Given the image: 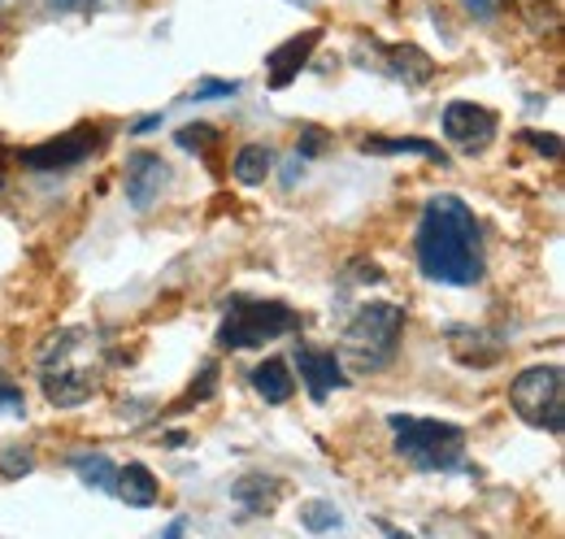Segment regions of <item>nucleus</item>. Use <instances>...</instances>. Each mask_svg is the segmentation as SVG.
<instances>
[{
    "mask_svg": "<svg viewBox=\"0 0 565 539\" xmlns=\"http://www.w3.org/2000/svg\"><path fill=\"white\" fill-rule=\"evenodd\" d=\"M414 249L430 283L470 287L483 278V226L461 197H430L423 204Z\"/></svg>",
    "mask_w": 565,
    "mask_h": 539,
    "instance_id": "nucleus-1",
    "label": "nucleus"
},
{
    "mask_svg": "<svg viewBox=\"0 0 565 539\" xmlns=\"http://www.w3.org/2000/svg\"><path fill=\"white\" fill-rule=\"evenodd\" d=\"M401 336H405V309L401 305H387V300H370L361 305L349 327H344V339H340V352L353 370H383L392 366L396 348H401Z\"/></svg>",
    "mask_w": 565,
    "mask_h": 539,
    "instance_id": "nucleus-2",
    "label": "nucleus"
},
{
    "mask_svg": "<svg viewBox=\"0 0 565 539\" xmlns=\"http://www.w3.org/2000/svg\"><path fill=\"white\" fill-rule=\"evenodd\" d=\"M392 435H396V453L423 474L452 471L466 453V431L457 422H439V418H409V413H392L387 418Z\"/></svg>",
    "mask_w": 565,
    "mask_h": 539,
    "instance_id": "nucleus-3",
    "label": "nucleus"
},
{
    "mask_svg": "<svg viewBox=\"0 0 565 539\" xmlns=\"http://www.w3.org/2000/svg\"><path fill=\"white\" fill-rule=\"evenodd\" d=\"M300 331V314L282 300H257V296H235L222 327H217V344L231 348V352H244V348H257V344H270L279 336Z\"/></svg>",
    "mask_w": 565,
    "mask_h": 539,
    "instance_id": "nucleus-4",
    "label": "nucleus"
},
{
    "mask_svg": "<svg viewBox=\"0 0 565 539\" xmlns=\"http://www.w3.org/2000/svg\"><path fill=\"white\" fill-rule=\"evenodd\" d=\"M509 404L513 413L535 426V431H548V435H562L565 431V374L562 366H526L513 383H509Z\"/></svg>",
    "mask_w": 565,
    "mask_h": 539,
    "instance_id": "nucleus-5",
    "label": "nucleus"
},
{
    "mask_svg": "<svg viewBox=\"0 0 565 539\" xmlns=\"http://www.w3.org/2000/svg\"><path fill=\"white\" fill-rule=\"evenodd\" d=\"M83 339H87V331H62V336L49 339V348H44L40 388H44L49 404H57V409H74V404H83L100 388V370L74 361V348Z\"/></svg>",
    "mask_w": 565,
    "mask_h": 539,
    "instance_id": "nucleus-6",
    "label": "nucleus"
},
{
    "mask_svg": "<svg viewBox=\"0 0 565 539\" xmlns=\"http://www.w3.org/2000/svg\"><path fill=\"white\" fill-rule=\"evenodd\" d=\"M96 148H100V131H96L92 123H83V127L57 135V139H44V144L22 148L18 161H22L26 170H71V166H83Z\"/></svg>",
    "mask_w": 565,
    "mask_h": 539,
    "instance_id": "nucleus-7",
    "label": "nucleus"
},
{
    "mask_svg": "<svg viewBox=\"0 0 565 539\" xmlns=\"http://www.w3.org/2000/svg\"><path fill=\"white\" fill-rule=\"evenodd\" d=\"M444 135L461 148V152H483L495 139V114L488 105H475V101H452L444 109Z\"/></svg>",
    "mask_w": 565,
    "mask_h": 539,
    "instance_id": "nucleus-8",
    "label": "nucleus"
},
{
    "mask_svg": "<svg viewBox=\"0 0 565 539\" xmlns=\"http://www.w3.org/2000/svg\"><path fill=\"white\" fill-rule=\"evenodd\" d=\"M296 366H300V379H305L309 397L318 404L331 397V388H344V383H349V374H344L335 348H309V344H300V348H296Z\"/></svg>",
    "mask_w": 565,
    "mask_h": 539,
    "instance_id": "nucleus-9",
    "label": "nucleus"
},
{
    "mask_svg": "<svg viewBox=\"0 0 565 539\" xmlns=\"http://www.w3.org/2000/svg\"><path fill=\"white\" fill-rule=\"evenodd\" d=\"M122 183H127V201L131 209H152L157 197H161V188L170 183V166L157 157V152H136V157H127V175H122Z\"/></svg>",
    "mask_w": 565,
    "mask_h": 539,
    "instance_id": "nucleus-10",
    "label": "nucleus"
},
{
    "mask_svg": "<svg viewBox=\"0 0 565 539\" xmlns=\"http://www.w3.org/2000/svg\"><path fill=\"white\" fill-rule=\"evenodd\" d=\"M318 40H322V31L313 27V31H305V35H291L287 44H279V49L266 57V66H270V87H275V92L287 87V83L300 74V66L309 62V53L318 49Z\"/></svg>",
    "mask_w": 565,
    "mask_h": 539,
    "instance_id": "nucleus-11",
    "label": "nucleus"
},
{
    "mask_svg": "<svg viewBox=\"0 0 565 539\" xmlns=\"http://www.w3.org/2000/svg\"><path fill=\"white\" fill-rule=\"evenodd\" d=\"M387 70L405 83V87H423L435 78V57H426L418 44H387Z\"/></svg>",
    "mask_w": 565,
    "mask_h": 539,
    "instance_id": "nucleus-12",
    "label": "nucleus"
},
{
    "mask_svg": "<svg viewBox=\"0 0 565 539\" xmlns=\"http://www.w3.org/2000/svg\"><path fill=\"white\" fill-rule=\"evenodd\" d=\"M114 492H118L131 509H148V505H157V496H161L157 474L148 471V466H140V462L118 466V474H114Z\"/></svg>",
    "mask_w": 565,
    "mask_h": 539,
    "instance_id": "nucleus-13",
    "label": "nucleus"
},
{
    "mask_svg": "<svg viewBox=\"0 0 565 539\" xmlns=\"http://www.w3.org/2000/svg\"><path fill=\"white\" fill-rule=\"evenodd\" d=\"M253 388H257V397L266 404H287L296 397V374L287 370V361L282 357H270V361H262V366H253Z\"/></svg>",
    "mask_w": 565,
    "mask_h": 539,
    "instance_id": "nucleus-14",
    "label": "nucleus"
},
{
    "mask_svg": "<svg viewBox=\"0 0 565 539\" xmlns=\"http://www.w3.org/2000/svg\"><path fill=\"white\" fill-rule=\"evenodd\" d=\"M231 496H235L248 514H270V509L279 505L282 483L279 478H270V474H244V478L231 487Z\"/></svg>",
    "mask_w": 565,
    "mask_h": 539,
    "instance_id": "nucleus-15",
    "label": "nucleus"
},
{
    "mask_svg": "<svg viewBox=\"0 0 565 539\" xmlns=\"http://www.w3.org/2000/svg\"><path fill=\"white\" fill-rule=\"evenodd\" d=\"M452 357L461 361V366H495L500 361V339H492L488 331H470V327H457L452 336Z\"/></svg>",
    "mask_w": 565,
    "mask_h": 539,
    "instance_id": "nucleus-16",
    "label": "nucleus"
},
{
    "mask_svg": "<svg viewBox=\"0 0 565 539\" xmlns=\"http://www.w3.org/2000/svg\"><path fill=\"white\" fill-rule=\"evenodd\" d=\"M270 170H275V152H270L266 144H244V148L235 152V161H231V175H235V183H244V188L266 183Z\"/></svg>",
    "mask_w": 565,
    "mask_h": 539,
    "instance_id": "nucleus-17",
    "label": "nucleus"
},
{
    "mask_svg": "<svg viewBox=\"0 0 565 539\" xmlns=\"http://www.w3.org/2000/svg\"><path fill=\"white\" fill-rule=\"evenodd\" d=\"M361 148H365V152H414V157L448 166V157H444L439 144H430V139H361Z\"/></svg>",
    "mask_w": 565,
    "mask_h": 539,
    "instance_id": "nucleus-18",
    "label": "nucleus"
},
{
    "mask_svg": "<svg viewBox=\"0 0 565 539\" xmlns=\"http://www.w3.org/2000/svg\"><path fill=\"white\" fill-rule=\"evenodd\" d=\"M74 471L83 474V483L114 492V474H118V466H114L105 453H92V457H74Z\"/></svg>",
    "mask_w": 565,
    "mask_h": 539,
    "instance_id": "nucleus-19",
    "label": "nucleus"
},
{
    "mask_svg": "<svg viewBox=\"0 0 565 539\" xmlns=\"http://www.w3.org/2000/svg\"><path fill=\"white\" fill-rule=\"evenodd\" d=\"M300 527L305 531H335L340 527V509L331 505V500H309V505H300Z\"/></svg>",
    "mask_w": 565,
    "mask_h": 539,
    "instance_id": "nucleus-20",
    "label": "nucleus"
},
{
    "mask_svg": "<svg viewBox=\"0 0 565 539\" xmlns=\"http://www.w3.org/2000/svg\"><path fill=\"white\" fill-rule=\"evenodd\" d=\"M31 471H35V453L31 448H4L0 453V474L4 478H26Z\"/></svg>",
    "mask_w": 565,
    "mask_h": 539,
    "instance_id": "nucleus-21",
    "label": "nucleus"
},
{
    "mask_svg": "<svg viewBox=\"0 0 565 539\" xmlns=\"http://www.w3.org/2000/svg\"><path fill=\"white\" fill-rule=\"evenodd\" d=\"M235 92H239L235 78H201V83L192 87L196 101H217V96H235Z\"/></svg>",
    "mask_w": 565,
    "mask_h": 539,
    "instance_id": "nucleus-22",
    "label": "nucleus"
},
{
    "mask_svg": "<svg viewBox=\"0 0 565 539\" xmlns=\"http://www.w3.org/2000/svg\"><path fill=\"white\" fill-rule=\"evenodd\" d=\"M0 409H4V413H13V418H22V413H26V397H22V388H18L9 374H0Z\"/></svg>",
    "mask_w": 565,
    "mask_h": 539,
    "instance_id": "nucleus-23",
    "label": "nucleus"
},
{
    "mask_svg": "<svg viewBox=\"0 0 565 539\" xmlns=\"http://www.w3.org/2000/svg\"><path fill=\"white\" fill-rule=\"evenodd\" d=\"M327 144H331V135L322 131V127H305V131H300V144H296V152H300V161H309V157H318Z\"/></svg>",
    "mask_w": 565,
    "mask_h": 539,
    "instance_id": "nucleus-24",
    "label": "nucleus"
},
{
    "mask_svg": "<svg viewBox=\"0 0 565 539\" xmlns=\"http://www.w3.org/2000/svg\"><path fill=\"white\" fill-rule=\"evenodd\" d=\"M213 139H217V131H213L210 123H196V131H179V144H183V148H210Z\"/></svg>",
    "mask_w": 565,
    "mask_h": 539,
    "instance_id": "nucleus-25",
    "label": "nucleus"
},
{
    "mask_svg": "<svg viewBox=\"0 0 565 539\" xmlns=\"http://www.w3.org/2000/svg\"><path fill=\"white\" fill-rule=\"evenodd\" d=\"M526 139H531L540 152H548V157H562V139H557V135H535V131H531Z\"/></svg>",
    "mask_w": 565,
    "mask_h": 539,
    "instance_id": "nucleus-26",
    "label": "nucleus"
},
{
    "mask_svg": "<svg viewBox=\"0 0 565 539\" xmlns=\"http://www.w3.org/2000/svg\"><path fill=\"white\" fill-rule=\"evenodd\" d=\"M466 9H470L475 18H495V9H500V0H466Z\"/></svg>",
    "mask_w": 565,
    "mask_h": 539,
    "instance_id": "nucleus-27",
    "label": "nucleus"
},
{
    "mask_svg": "<svg viewBox=\"0 0 565 539\" xmlns=\"http://www.w3.org/2000/svg\"><path fill=\"white\" fill-rule=\"evenodd\" d=\"M152 127H161V114H152V118H143L140 127H131L136 135H143V131H152Z\"/></svg>",
    "mask_w": 565,
    "mask_h": 539,
    "instance_id": "nucleus-28",
    "label": "nucleus"
},
{
    "mask_svg": "<svg viewBox=\"0 0 565 539\" xmlns=\"http://www.w3.org/2000/svg\"><path fill=\"white\" fill-rule=\"evenodd\" d=\"M0 192H4V175H0Z\"/></svg>",
    "mask_w": 565,
    "mask_h": 539,
    "instance_id": "nucleus-29",
    "label": "nucleus"
},
{
    "mask_svg": "<svg viewBox=\"0 0 565 539\" xmlns=\"http://www.w3.org/2000/svg\"><path fill=\"white\" fill-rule=\"evenodd\" d=\"M305 4H313V0H305Z\"/></svg>",
    "mask_w": 565,
    "mask_h": 539,
    "instance_id": "nucleus-30",
    "label": "nucleus"
}]
</instances>
